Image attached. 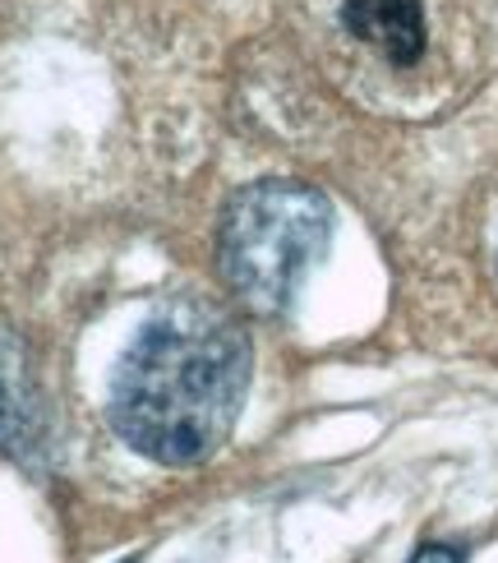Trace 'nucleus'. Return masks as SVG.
I'll return each instance as SVG.
<instances>
[{"mask_svg":"<svg viewBox=\"0 0 498 563\" xmlns=\"http://www.w3.org/2000/svg\"><path fill=\"white\" fill-rule=\"evenodd\" d=\"M250 365L245 328L222 305H166L111 369V430L162 466H195L218 453L241 420Z\"/></svg>","mask_w":498,"mask_h":563,"instance_id":"nucleus-1","label":"nucleus"},{"mask_svg":"<svg viewBox=\"0 0 498 563\" xmlns=\"http://www.w3.org/2000/svg\"><path fill=\"white\" fill-rule=\"evenodd\" d=\"M332 203L305 180H254L226 203L218 268L226 291L258 319H277L323 264Z\"/></svg>","mask_w":498,"mask_h":563,"instance_id":"nucleus-2","label":"nucleus"},{"mask_svg":"<svg viewBox=\"0 0 498 563\" xmlns=\"http://www.w3.org/2000/svg\"><path fill=\"white\" fill-rule=\"evenodd\" d=\"M0 453L37 462L46 453V402L29 369V351L0 328Z\"/></svg>","mask_w":498,"mask_h":563,"instance_id":"nucleus-3","label":"nucleus"},{"mask_svg":"<svg viewBox=\"0 0 498 563\" xmlns=\"http://www.w3.org/2000/svg\"><path fill=\"white\" fill-rule=\"evenodd\" d=\"M342 23L392 65H416L424 52V10L420 0H346Z\"/></svg>","mask_w":498,"mask_h":563,"instance_id":"nucleus-4","label":"nucleus"},{"mask_svg":"<svg viewBox=\"0 0 498 563\" xmlns=\"http://www.w3.org/2000/svg\"><path fill=\"white\" fill-rule=\"evenodd\" d=\"M411 563H462V554L453 545H420L411 554Z\"/></svg>","mask_w":498,"mask_h":563,"instance_id":"nucleus-5","label":"nucleus"}]
</instances>
